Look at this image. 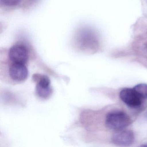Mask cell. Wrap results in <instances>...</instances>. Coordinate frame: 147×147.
Returning <instances> with one entry per match:
<instances>
[{
  "mask_svg": "<svg viewBox=\"0 0 147 147\" xmlns=\"http://www.w3.org/2000/svg\"><path fill=\"white\" fill-rule=\"evenodd\" d=\"M131 123V120L129 116L125 113L120 111L109 113L105 119L107 127L115 130L124 129Z\"/></svg>",
  "mask_w": 147,
  "mask_h": 147,
  "instance_id": "obj_1",
  "label": "cell"
},
{
  "mask_svg": "<svg viewBox=\"0 0 147 147\" xmlns=\"http://www.w3.org/2000/svg\"><path fill=\"white\" fill-rule=\"evenodd\" d=\"M8 56L11 63L26 64L29 60V51L24 45H15L9 50Z\"/></svg>",
  "mask_w": 147,
  "mask_h": 147,
  "instance_id": "obj_2",
  "label": "cell"
},
{
  "mask_svg": "<svg viewBox=\"0 0 147 147\" xmlns=\"http://www.w3.org/2000/svg\"><path fill=\"white\" fill-rule=\"evenodd\" d=\"M119 97L125 104L132 108L139 107L143 100L133 88L122 89L119 93Z\"/></svg>",
  "mask_w": 147,
  "mask_h": 147,
  "instance_id": "obj_3",
  "label": "cell"
},
{
  "mask_svg": "<svg viewBox=\"0 0 147 147\" xmlns=\"http://www.w3.org/2000/svg\"><path fill=\"white\" fill-rule=\"evenodd\" d=\"M35 79L38 80L36 86V93L40 98H47L52 93V88L51 87V81L49 78L45 75L35 77Z\"/></svg>",
  "mask_w": 147,
  "mask_h": 147,
  "instance_id": "obj_4",
  "label": "cell"
},
{
  "mask_svg": "<svg viewBox=\"0 0 147 147\" xmlns=\"http://www.w3.org/2000/svg\"><path fill=\"white\" fill-rule=\"evenodd\" d=\"M135 139L134 133L131 131L123 129L118 130L113 136V142L119 146H129L133 143Z\"/></svg>",
  "mask_w": 147,
  "mask_h": 147,
  "instance_id": "obj_5",
  "label": "cell"
},
{
  "mask_svg": "<svg viewBox=\"0 0 147 147\" xmlns=\"http://www.w3.org/2000/svg\"><path fill=\"white\" fill-rule=\"evenodd\" d=\"M10 77L16 82H22L27 79L29 74L26 64L12 63L9 69Z\"/></svg>",
  "mask_w": 147,
  "mask_h": 147,
  "instance_id": "obj_6",
  "label": "cell"
},
{
  "mask_svg": "<svg viewBox=\"0 0 147 147\" xmlns=\"http://www.w3.org/2000/svg\"><path fill=\"white\" fill-rule=\"evenodd\" d=\"M142 99H147V85L139 84L133 88Z\"/></svg>",
  "mask_w": 147,
  "mask_h": 147,
  "instance_id": "obj_7",
  "label": "cell"
},
{
  "mask_svg": "<svg viewBox=\"0 0 147 147\" xmlns=\"http://www.w3.org/2000/svg\"><path fill=\"white\" fill-rule=\"evenodd\" d=\"M21 0H0L1 5L7 7H13L18 5Z\"/></svg>",
  "mask_w": 147,
  "mask_h": 147,
  "instance_id": "obj_8",
  "label": "cell"
},
{
  "mask_svg": "<svg viewBox=\"0 0 147 147\" xmlns=\"http://www.w3.org/2000/svg\"></svg>",
  "mask_w": 147,
  "mask_h": 147,
  "instance_id": "obj_9",
  "label": "cell"
}]
</instances>
